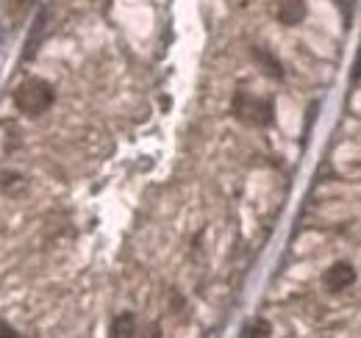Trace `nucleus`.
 Returning <instances> with one entry per match:
<instances>
[{"label":"nucleus","mask_w":361,"mask_h":338,"mask_svg":"<svg viewBox=\"0 0 361 338\" xmlns=\"http://www.w3.org/2000/svg\"><path fill=\"white\" fill-rule=\"evenodd\" d=\"M53 86L42 81V78H31L14 92V106L28 114V117H37V114H45L47 108L53 106Z\"/></svg>","instance_id":"f257e3e1"},{"label":"nucleus","mask_w":361,"mask_h":338,"mask_svg":"<svg viewBox=\"0 0 361 338\" xmlns=\"http://www.w3.org/2000/svg\"><path fill=\"white\" fill-rule=\"evenodd\" d=\"M233 117L245 125L264 127L272 123V106L267 100L250 94V92H236L233 97Z\"/></svg>","instance_id":"f03ea898"},{"label":"nucleus","mask_w":361,"mask_h":338,"mask_svg":"<svg viewBox=\"0 0 361 338\" xmlns=\"http://www.w3.org/2000/svg\"><path fill=\"white\" fill-rule=\"evenodd\" d=\"M353 283H356V269H353V263H348V261L331 263V266L325 269V275H322V286H325L331 294L348 292Z\"/></svg>","instance_id":"7ed1b4c3"},{"label":"nucleus","mask_w":361,"mask_h":338,"mask_svg":"<svg viewBox=\"0 0 361 338\" xmlns=\"http://www.w3.org/2000/svg\"><path fill=\"white\" fill-rule=\"evenodd\" d=\"M306 14H309L306 0H278V3H275V17H278V23L286 25V28L300 25V23L306 20Z\"/></svg>","instance_id":"20e7f679"},{"label":"nucleus","mask_w":361,"mask_h":338,"mask_svg":"<svg viewBox=\"0 0 361 338\" xmlns=\"http://www.w3.org/2000/svg\"><path fill=\"white\" fill-rule=\"evenodd\" d=\"M109 338H136V319L134 313H120L111 325V336Z\"/></svg>","instance_id":"39448f33"},{"label":"nucleus","mask_w":361,"mask_h":338,"mask_svg":"<svg viewBox=\"0 0 361 338\" xmlns=\"http://www.w3.org/2000/svg\"><path fill=\"white\" fill-rule=\"evenodd\" d=\"M253 56H256V61H262V64H264V70H267V75H270V78H283V67H281V61H278L272 53H267L264 47H256V50H253Z\"/></svg>","instance_id":"423d86ee"}]
</instances>
